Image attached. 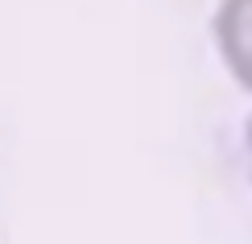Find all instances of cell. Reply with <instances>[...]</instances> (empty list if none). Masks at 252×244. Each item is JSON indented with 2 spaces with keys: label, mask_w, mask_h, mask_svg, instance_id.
Here are the masks:
<instances>
[{
  "label": "cell",
  "mask_w": 252,
  "mask_h": 244,
  "mask_svg": "<svg viewBox=\"0 0 252 244\" xmlns=\"http://www.w3.org/2000/svg\"><path fill=\"white\" fill-rule=\"evenodd\" d=\"M215 37L240 87L252 91V0H223L215 17Z\"/></svg>",
  "instance_id": "1"
},
{
  "label": "cell",
  "mask_w": 252,
  "mask_h": 244,
  "mask_svg": "<svg viewBox=\"0 0 252 244\" xmlns=\"http://www.w3.org/2000/svg\"><path fill=\"white\" fill-rule=\"evenodd\" d=\"M248 153H252V124H248Z\"/></svg>",
  "instance_id": "2"
}]
</instances>
